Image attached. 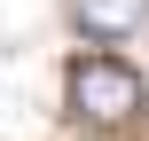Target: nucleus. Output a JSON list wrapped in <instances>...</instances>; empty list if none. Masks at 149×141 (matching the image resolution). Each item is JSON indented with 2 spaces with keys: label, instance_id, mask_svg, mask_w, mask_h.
I'll return each instance as SVG.
<instances>
[{
  "label": "nucleus",
  "instance_id": "obj_2",
  "mask_svg": "<svg viewBox=\"0 0 149 141\" xmlns=\"http://www.w3.org/2000/svg\"><path fill=\"white\" fill-rule=\"evenodd\" d=\"M71 16H79V31H94V39H134L149 24V0H71Z\"/></svg>",
  "mask_w": 149,
  "mask_h": 141
},
{
  "label": "nucleus",
  "instance_id": "obj_1",
  "mask_svg": "<svg viewBox=\"0 0 149 141\" xmlns=\"http://www.w3.org/2000/svg\"><path fill=\"white\" fill-rule=\"evenodd\" d=\"M141 71L134 63H118V55H79L71 63V110L86 118V126H134L141 118Z\"/></svg>",
  "mask_w": 149,
  "mask_h": 141
}]
</instances>
